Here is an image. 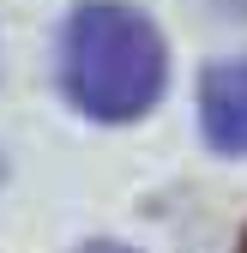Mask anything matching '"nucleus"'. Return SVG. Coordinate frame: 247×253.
<instances>
[{
  "mask_svg": "<svg viewBox=\"0 0 247 253\" xmlns=\"http://www.w3.org/2000/svg\"><path fill=\"white\" fill-rule=\"evenodd\" d=\"M60 84L79 115L103 126H127L157 109L169 84V48L139 6L127 0H84L67 18L60 42Z\"/></svg>",
  "mask_w": 247,
  "mask_h": 253,
  "instance_id": "1",
  "label": "nucleus"
},
{
  "mask_svg": "<svg viewBox=\"0 0 247 253\" xmlns=\"http://www.w3.org/2000/svg\"><path fill=\"white\" fill-rule=\"evenodd\" d=\"M199 126H205L211 151L247 157V54L205 67V79H199Z\"/></svg>",
  "mask_w": 247,
  "mask_h": 253,
  "instance_id": "2",
  "label": "nucleus"
},
{
  "mask_svg": "<svg viewBox=\"0 0 247 253\" xmlns=\"http://www.w3.org/2000/svg\"><path fill=\"white\" fill-rule=\"evenodd\" d=\"M84 253H133V247H121V241H90Z\"/></svg>",
  "mask_w": 247,
  "mask_h": 253,
  "instance_id": "3",
  "label": "nucleus"
},
{
  "mask_svg": "<svg viewBox=\"0 0 247 253\" xmlns=\"http://www.w3.org/2000/svg\"><path fill=\"white\" fill-rule=\"evenodd\" d=\"M241 253H247V235H241Z\"/></svg>",
  "mask_w": 247,
  "mask_h": 253,
  "instance_id": "4",
  "label": "nucleus"
}]
</instances>
